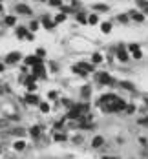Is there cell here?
<instances>
[{
	"label": "cell",
	"instance_id": "27",
	"mask_svg": "<svg viewBox=\"0 0 148 159\" xmlns=\"http://www.w3.org/2000/svg\"><path fill=\"white\" fill-rule=\"evenodd\" d=\"M55 139H57V141H62V139H64V136H62V134H57V136H55Z\"/></svg>",
	"mask_w": 148,
	"mask_h": 159
},
{
	"label": "cell",
	"instance_id": "25",
	"mask_svg": "<svg viewBox=\"0 0 148 159\" xmlns=\"http://www.w3.org/2000/svg\"><path fill=\"white\" fill-rule=\"evenodd\" d=\"M64 18H66V16H64V15H59V16H57V18H55V20H57V22H62V20H64Z\"/></svg>",
	"mask_w": 148,
	"mask_h": 159
},
{
	"label": "cell",
	"instance_id": "6",
	"mask_svg": "<svg viewBox=\"0 0 148 159\" xmlns=\"http://www.w3.org/2000/svg\"><path fill=\"white\" fill-rule=\"evenodd\" d=\"M20 59V53H9L7 55V62H16Z\"/></svg>",
	"mask_w": 148,
	"mask_h": 159
},
{
	"label": "cell",
	"instance_id": "24",
	"mask_svg": "<svg viewBox=\"0 0 148 159\" xmlns=\"http://www.w3.org/2000/svg\"><path fill=\"white\" fill-rule=\"evenodd\" d=\"M29 27H31V31H35V29L38 27V24H37V22H31V26H29Z\"/></svg>",
	"mask_w": 148,
	"mask_h": 159
},
{
	"label": "cell",
	"instance_id": "11",
	"mask_svg": "<svg viewBox=\"0 0 148 159\" xmlns=\"http://www.w3.org/2000/svg\"><path fill=\"white\" fill-rule=\"evenodd\" d=\"M93 9H97V11H108V5H104V4H97V5H93Z\"/></svg>",
	"mask_w": 148,
	"mask_h": 159
},
{
	"label": "cell",
	"instance_id": "14",
	"mask_svg": "<svg viewBox=\"0 0 148 159\" xmlns=\"http://www.w3.org/2000/svg\"><path fill=\"white\" fill-rule=\"evenodd\" d=\"M132 18H135L137 22H143V18H145V16H143L141 13H132Z\"/></svg>",
	"mask_w": 148,
	"mask_h": 159
},
{
	"label": "cell",
	"instance_id": "17",
	"mask_svg": "<svg viewBox=\"0 0 148 159\" xmlns=\"http://www.w3.org/2000/svg\"><path fill=\"white\" fill-rule=\"evenodd\" d=\"M5 24H7V26H13V24H15V16H7V18H5Z\"/></svg>",
	"mask_w": 148,
	"mask_h": 159
},
{
	"label": "cell",
	"instance_id": "3",
	"mask_svg": "<svg viewBox=\"0 0 148 159\" xmlns=\"http://www.w3.org/2000/svg\"><path fill=\"white\" fill-rule=\"evenodd\" d=\"M15 9H16V13H20V15H31V9H29L27 5H24V4H18Z\"/></svg>",
	"mask_w": 148,
	"mask_h": 159
},
{
	"label": "cell",
	"instance_id": "15",
	"mask_svg": "<svg viewBox=\"0 0 148 159\" xmlns=\"http://www.w3.org/2000/svg\"><path fill=\"white\" fill-rule=\"evenodd\" d=\"M137 4L145 9V13H148V2H145V0H137Z\"/></svg>",
	"mask_w": 148,
	"mask_h": 159
},
{
	"label": "cell",
	"instance_id": "19",
	"mask_svg": "<svg viewBox=\"0 0 148 159\" xmlns=\"http://www.w3.org/2000/svg\"><path fill=\"white\" fill-rule=\"evenodd\" d=\"M35 75H42V66H40V64L35 66Z\"/></svg>",
	"mask_w": 148,
	"mask_h": 159
},
{
	"label": "cell",
	"instance_id": "26",
	"mask_svg": "<svg viewBox=\"0 0 148 159\" xmlns=\"http://www.w3.org/2000/svg\"><path fill=\"white\" fill-rule=\"evenodd\" d=\"M123 86H125V88H128V90H132V88H134V86H132L130 82H123Z\"/></svg>",
	"mask_w": 148,
	"mask_h": 159
},
{
	"label": "cell",
	"instance_id": "1",
	"mask_svg": "<svg viewBox=\"0 0 148 159\" xmlns=\"http://www.w3.org/2000/svg\"><path fill=\"white\" fill-rule=\"evenodd\" d=\"M126 104H125V101H121V99H115L110 106H106V110H110V112H115V110H123Z\"/></svg>",
	"mask_w": 148,
	"mask_h": 159
},
{
	"label": "cell",
	"instance_id": "18",
	"mask_svg": "<svg viewBox=\"0 0 148 159\" xmlns=\"http://www.w3.org/2000/svg\"><path fill=\"white\" fill-rule=\"evenodd\" d=\"M110 29H112V26H110L108 22H106V24H103V31H104V33H110Z\"/></svg>",
	"mask_w": 148,
	"mask_h": 159
},
{
	"label": "cell",
	"instance_id": "9",
	"mask_svg": "<svg viewBox=\"0 0 148 159\" xmlns=\"http://www.w3.org/2000/svg\"><path fill=\"white\" fill-rule=\"evenodd\" d=\"M26 103H29V104H37L38 99H37L35 95H27V97H26Z\"/></svg>",
	"mask_w": 148,
	"mask_h": 159
},
{
	"label": "cell",
	"instance_id": "31",
	"mask_svg": "<svg viewBox=\"0 0 148 159\" xmlns=\"http://www.w3.org/2000/svg\"><path fill=\"white\" fill-rule=\"evenodd\" d=\"M38 2H44V0H38Z\"/></svg>",
	"mask_w": 148,
	"mask_h": 159
},
{
	"label": "cell",
	"instance_id": "8",
	"mask_svg": "<svg viewBox=\"0 0 148 159\" xmlns=\"http://www.w3.org/2000/svg\"><path fill=\"white\" fill-rule=\"evenodd\" d=\"M26 62H27V64H35V66H37V64H40V59H37V57H27V59H26Z\"/></svg>",
	"mask_w": 148,
	"mask_h": 159
},
{
	"label": "cell",
	"instance_id": "16",
	"mask_svg": "<svg viewBox=\"0 0 148 159\" xmlns=\"http://www.w3.org/2000/svg\"><path fill=\"white\" fill-rule=\"evenodd\" d=\"M38 134H40V128H38V126H33V128H31V136H35V137H37Z\"/></svg>",
	"mask_w": 148,
	"mask_h": 159
},
{
	"label": "cell",
	"instance_id": "21",
	"mask_svg": "<svg viewBox=\"0 0 148 159\" xmlns=\"http://www.w3.org/2000/svg\"><path fill=\"white\" fill-rule=\"evenodd\" d=\"M93 62H101V55H99V53L93 55Z\"/></svg>",
	"mask_w": 148,
	"mask_h": 159
},
{
	"label": "cell",
	"instance_id": "29",
	"mask_svg": "<svg viewBox=\"0 0 148 159\" xmlns=\"http://www.w3.org/2000/svg\"><path fill=\"white\" fill-rule=\"evenodd\" d=\"M0 71H4V64L2 62H0Z\"/></svg>",
	"mask_w": 148,
	"mask_h": 159
},
{
	"label": "cell",
	"instance_id": "30",
	"mask_svg": "<svg viewBox=\"0 0 148 159\" xmlns=\"http://www.w3.org/2000/svg\"><path fill=\"white\" fill-rule=\"evenodd\" d=\"M0 11H4V5H2V4H0Z\"/></svg>",
	"mask_w": 148,
	"mask_h": 159
},
{
	"label": "cell",
	"instance_id": "23",
	"mask_svg": "<svg viewBox=\"0 0 148 159\" xmlns=\"http://www.w3.org/2000/svg\"><path fill=\"white\" fill-rule=\"evenodd\" d=\"M95 22H97V16H95V15H92V16H90V24H95Z\"/></svg>",
	"mask_w": 148,
	"mask_h": 159
},
{
	"label": "cell",
	"instance_id": "12",
	"mask_svg": "<svg viewBox=\"0 0 148 159\" xmlns=\"http://www.w3.org/2000/svg\"><path fill=\"white\" fill-rule=\"evenodd\" d=\"M81 93H82V97H88V95H90V93H92V88H90V86H84V88H82V92H81Z\"/></svg>",
	"mask_w": 148,
	"mask_h": 159
},
{
	"label": "cell",
	"instance_id": "10",
	"mask_svg": "<svg viewBox=\"0 0 148 159\" xmlns=\"http://www.w3.org/2000/svg\"><path fill=\"white\" fill-rule=\"evenodd\" d=\"M42 22H44V26H46L48 29H53V22H51L48 16H44V20H42Z\"/></svg>",
	"mask_w": 148,
	"mask_h": 159
},
{
	"label": "cell",
	"instance_id": "4",
	"mask_svg": "<svg viewBox=\"0 0 148 159\" xmlns=\"http://www.w3.org/2000/svg\"><path fill=\"white\" fill-rule=\"evenodd\" d=\"M117 57H119V60H123V62H126V60H128V53L125 51V48H123V46H119V49H117Z\"/></svg>",
	"mask_w": 148,
	"mask_h": 159
},
{
	"label": "cell",
	"instance_id": "5",
	"mask_svg": "<svg viewBox=\"0 0 148 159\" xmlns=\"http://www.w3.org/2000/svg\"><path fill=\"white\" fill-rule=\"evenodd\" d=\"M103 145H104V139H103L101 136H97V137L92 141V146H93V148H101Z\"/></svg>",
	"mask_w": 148,
	"mask_h": 159
},
{
	"label": "cell",
	"instance_id": "22",
	"mask_svg": "<svg viewBox=\"0 0 148 159\" xmlns=\"http://www.w3.org/2000/svg\"><path fill=\"white\" fill-rule=\"evenodd\" d=\"M40 110H42V112H48V110H49V106H48V104H44V103H42V104H40Z\"/></svg>",
	"mask_w": 148,
	"mask_h": 159
},
{
	"label": "cell",
	"instance_id": "20",
	"mask_svg": "<svg viewBox=\"0 0 148 159\" xmlns=\"http://www.w3.org/2000/svg\"><path fill=\"white\" fill-rule=\"evenodd\" d=\"M26 35V29L24 27H18V37H24Z\"/></svg>",
	"mask_w": 148,
	"mask_h": 159
},
{
	"label": "cell",
	"instance_id": "13",
	"mask_svg": "<svg viewBox=\"0 0 148 159\" xmlns=\"http://www.w3.org/2000/svg\"><path fill=\"white\" fill-rule=\"evenodd\" d=\"M24 146H26L24 141H16V143H15V150H24Z\"/></svg>",
	"mask_w": 148,
	"mask_h": 159
},
{
	"label": "cell",
	"instance_id": "28",
	"mask_svg": "<svg viewBox=\"0 0 148 159\" xmlns=\"http://www.w3.org/2000/svg\"><path fill=\"white\" fill-rule=\"evenodd\" d=\"M49 2H51V4H53V5H60V4H62V2H60V0H49Z\"/></svg>",
	"mask_w": 148,
	"mask_h": 159
},
{
	"label": "cell",
	"instance_id": "2",
	"mask_svg": "<svg viewBox=\"0 0 148 159\" xmlns=\"http://www.w3.org/2000/svg\"><path fill=\"white\" fill-rule=\"evenodd\" d=\"M115 99H117V97H115L114 93H108V95H103V97H101V104H103V106H104V104H110V103H114Z\"/></svg>",
	"mask_w": 148,
	"mask_h": 159
},
{
	"label": "cell",
	"instance_id": "7",
	"mask_svg": "<svg viewBox=\"0 0 148 159\" xmlns=\"http://www.w3.org/2000/svg\"><path fill=\"white\" fill-rule=\"evenodd\" d=\"M99 81H101V82H104V84H110V82H112L110 75H106V73H101V75H99Z\"/></svg>",
	"mask_w": 148,
	"mask_h": 159
}]
</instances>
